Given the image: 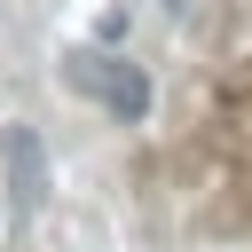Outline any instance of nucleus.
Returning <instances> with one entry per match:
<instances>
[{
	"label": "nucleus",
	"mask_w": 252,
	"mask_h": 252,
	"mask_svg": "<svg viewBox=\"0 0 252 252\" xmlns=\"http://www.w3.org/2000/svg\"><path fill=\"white\" fill-rule=\"evenodd\" d=\"M0 158H8V205L16 213H39L47 205V150L32 126H8L0 134Z\"/></svg>",
	"instance_id": "2"
},
{
	"label": "nucleus",
	"mask_w": 252,
	"mask_h": 252,
	"mask_svg": "<svg viewBox=\"0 0 252 252\" xmlns=\"http://www.w3.org/2000/svg\"><path fill=\"white\" fill-rule=\"evenodd\" d=\"M63 71H71V87H87V94H94L110 118H126V126L150 110V79H142L134 63H118V55H94V47H87V55H71Z\"/></svg>",
	"instance_id": "1"
}]
</instances>
